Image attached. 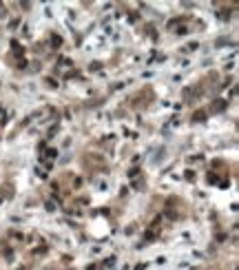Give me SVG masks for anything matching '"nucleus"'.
<instances>
[]
</instances>
